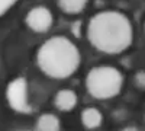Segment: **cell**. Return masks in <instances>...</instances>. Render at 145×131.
Here are the masks:
<instances>
[{
	"instance_id": "1",
	"label": "cell",
	"mask_w": 145,
	"mask_h": 131,
	"mask_svg": "<svg viewBox=\"0 0 145 131\" xmlns=\"http://www.w3.org/2000/svg\"><path fill=\"white\" fill-rule=\"evenodd\" d=\"M132 25L129 19L115 10L96 13L87 25V38L96 50L106 54H119L132 42Z\"/></svg>"
},
{
	"instance_id": "2",
	"label": "cell",
	"mask_w": 145,
	"mask_h": 131,
	"mask_svg": "<svg viewBox=\"0 0 145 131\" xmlns=\"http://www.w3.org/2000/svg\"><path fill=\"white\" fill-rule=\"evenodd\" d=\"M38 67L52 79H67L80 66L78 48L65 37L46 39L36 54Z\"/></svg>"
},
{
	"instance_id": "3",
	"label": "cell",
	"mask_w": 145,
	"mask_h": 131,
	"mask_svg": "<svg viewBox=\"0 0 145 131\" xmlns=\"http://www.w3.org/2000/svg\"><path fill=\"white\" fill-rule=\"evenodd\" d=\"M123 86L122 73L110 66L93 67L86 77V88L93 98L110 99L120 92Z\"/></svg>"
},
{
	"instance_id": "4",
	"label": "cell",
	"mask_w": 145,
	"mask_h": 131,
	"mask_svg": "<svg viewBox=\"0 0 145 131\" xmlns=\"http://www.w3.org/2000/svg\"><path fill=\"white\" fill-rule=\"evenodd\" d=\"M26 25L33 31V32H46L52 26V13L50 9L45 6H36L31 9L26 15Z\"/></svg>"
},
{
	"instance_id": "5",
	"label": "cell",
	"mask_w": 145,
	"mask_h": 131,
	"mask_svg": "<svg viewBox=\"0 0 145 131\" xmlns=\"http://www.w3.org/2000/svg\"><path fill=\"white\" fill-rule=\"evenodd\" d=\"M7 99L13 109L19 112L28 111V92L25 80L16 79L10 83L7 88Z\"/></svg>"
},
{
	"instance_id": "6",
	"label": "cell",
	"mask_w": 145,
	"mask_h": 131,
	"mask_svg": "<svg viewBox=\"0 0 145 131\" xmlns=\"http://www.w3.org/2000/svg\"><path fill=\"white\" fill-rule=\"evenodd\" d=\"M77 102H78V98H77V93L71 89H61L58 90L55 98H54V105L55 108L59 109V111H71L77 106Z\"/></svg>"
},
{
	"instance_id": "7",
	"label": "cell",
	"mask_w": 145,
	"mask_h": 131,
	"mask_svg": "<svg viewBox=\"0 0 145 131\" xmlns=\"http://www.w3.org/2000/svg\"><path fill=\"white\" fill-rule=\"evenodd\" d=\"M81 124L86 127L87 130H94L102 125V121H103V115L102 112L94 108V106H87L81 111Z\"/></svg>"
},
{
	"instance_id": "8",
	"label": "cell",
	"mask_w": 145,
	"mask_h": 131,
	"mask_svg": "<svg viewBox=\"0 0 145 131\" xmlns=\"http://www.w3.org/2000/svg\"><path fill=\"white\" fill-rule=\"evenodd\" d=\"M36 127L39 131H58L59 130V120L54 114H42L38 121H36Z\"/></svg>"
},
{
	"instance_id": "9",
	"label": "cell",
	"mask_w": 145,
	"mask_h": 131,
	"mask_svg": "<svg viewBox=\"0 0 145 131\" xmlns=\"http://www.w3.org/2000/svg\"><path fill=\"white\" fill-rule=\"evenodd\" d=\"M89 0H58V6L64 13L77 15L87 6Z\"/></svg>"
},
{
	"instance_id": "10",
	"label": "cell",
	"mask_w": 145,
	"mask_h": 131,
	"mask_svg": "<svg viewBox=\"0 0 145 131\" xmlns=\"http://www.w3.org/2000/svg\"><path fill=\"white\" fill-rule=\"evenodd\" d=\"M122 131H137V128H134V127H128V128H125V130H122Z\"/></svg>"
}]
</instances>
